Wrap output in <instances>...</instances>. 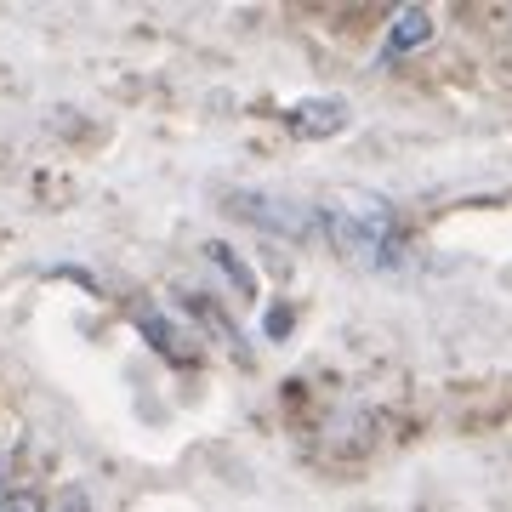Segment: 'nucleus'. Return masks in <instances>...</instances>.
I'll return each instance as SVG.
<instances>
[{"mask_svg": "<svg viewBox=\"0 0 512 512\" xmlns=\"http://www.w3.org/2000/svg\"><path fill=\"white\" fill-rule=\"evenodd\" d=\"M319 228H325V234L353 256V262H365V268H387V262H399L404 228H399V217H393L382 200L325 205V211H319Z\"/></svg>", "mask_w": 512, "mask_h": 512, "instance_id": "1", "label": "nucleus"}, {"mask_svg": "<svg viewBox=\"0 0 512 512\" xmlns=\"http://www.w3.org/2000/svg\"><path fill=\"white\" fill-rule=\"evenodd\" d=\"M239 217L262 222V228H274V234H291V239H308L319 228V211L313 205H296V200H274V194H234L228 200Z\"/></svg>", "mask_w": 512, "mask_h": 512, "instance_id": "2", "label": "nucleus"}, {"mask_svg": "<svg viewBox=\"0 0 512 512\" xmlns=\"http://www.w3.org/2000/svg\"><path fill=\"white\" fill-rule=\"evenodd\" d=\"M348 120H353V114H348L342 97H308V103H296V109H291V131H296V137H308V143L336 137Z\"/></svg>", "mask_w": 512, "mask_h": 512, "instance_id": "3", "label": "nucleus"}, {"mask_svg": "<svg viewBox=\"0 0 512 512\" xmlns=\"http://www.w3.org/2000/svg\"><path fill=\"white\" fill-rule=\"evenodd\" d=\"M427 35H433V18H427L421 6H404L399 18H393V29H387L382 52H387V57H399V52H416V46H421Z\"/></svg>", "mask_w": 512, "mask_h": 512, "instance_id": "4", "label": "nucleus"}, {"mask_svg": "<svg viewBox=\"0 0 512 512\" xmlns=\"http://www.w3.org/2000/svg\"><path fill=\"white\" fill-rule=\"evenodd\" d=\"M0 512H46L35 490H0Z\"/></svg>", "mask_w": 512, "mask_h": 512, "instance_id": "5", "label": "nucleus"}, {"mask_svg": "<svg viewBox=\"0 0 512 512\" xmlns=\"http://www.w3.org/2000/svg\"><path fill=\"white\" fill-rule=\"evenodd\" d=\"M211 256H217L222 268H228V274H234V285H239V291H251V274H245V262H239V256L228 251V245H211Z\"/></svg>", "mask_w": 512, "mask_h": 512, "instance_id": "6", "label": "nucleus"}, {"mask_svg": "<svg viewBox=\"0 0 512 512\" xmlns=\"http://www.w3.org/2000/svg\"><path fill=\"white\" fill-rule=\"evenodd\" d=\"M52 512H92V507H86V495L74 490V495H63V501H57V507H52Z\"/></svg>", "mask_w": 512, "mask_h": 512, "instance_id": "7", "label": "nucleus"}]
</instances>
